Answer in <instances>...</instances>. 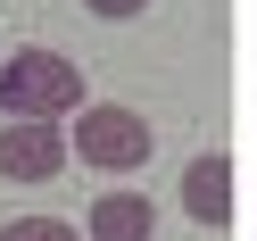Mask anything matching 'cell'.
Segmentation results:
<instances>
[{
  "mask_svg": "<svg viewBox=\"0 0 257 241\" xmlns=\"http://www.w3.org/2000/svg\"><path fill=\"white\" fill-rule=\"evenodd\" d=\"M83 108V67H75L67 50H42V42H25V50L0 58V117H75Z\"/></svg>",
  "mask_w": 257,
  "mask_h": 241,
  "instance_id": "cell-1",
  "label": "cell"
},
{
  "mask_svg": "<svg viewBox=\"0 0 257 241\" xmlns=\"http://www.w3.org/2000/svg\"><path fill=\"white\" fill-rule=\"evenodd\" d=\"M75 158L83 167H100V175H133V167H150V125H141V108H116V100H91V108H75Z\"/></svg>",
  "mask_w": 257,
  "mask_h": 241,
  "instance_id": "cell-2",
  "label": "cell"
},
{
  "mask_svg": "<svg viewBox=\"0 0 257 241\" xmlns=\"http://www.w3.org/2000/svg\"><path fill=\"white\" fill-rule=\"evenodd\" d=\"M67 158H75L67 125H42V117H0V175H9V183H50Z\"/></svg>",
  "mask_w": 257,
  "mask_h": 241,
  "instance_id": "cell-3",
  "label": "cell"
},
{
  "mask_svg": "<svg viewBox=\"0 0 257 241\" xmlns=\"http://www.w3.org/2000/svg\"><path fill=\"white\" fill-rule=\"evenodd\" d=\"M183 216L199 224V233H224V224H232V158L224 150H199L183 167Z\"/></svg>",
  "mask_w": 257,
  "mask_h": 241,
  "instance_id": "cell-4",
  "label": "cell"
},
{
  "mask_svg": "<svg viewBox=\"0 0 257 241\" xmlns=\"http://www.w3.org/2000/svg\"><path fill=\"white\" fill-rule=\"evenodd\" d=\"M158 233V208H150V191H100V200L83 208V241H150Z\"/></svg>",
  "mask_w": 257,
  "mask_h": 241,
  "instance_id": "cell-5",
  "label": "cell"
},
{
  "mask_svg": "<svg viewBox=\"0 0 257 241\" xmlns=\"http://www.w3.org/2000/svg\"><path fill=\"white\" fill-rule=\"evenodd\" d=\"M0 241H83L67 216H9L0 224Z\"/></svg>",
  "mask_w": 257,
  "mask_h": 241,
  "instance_id": "cell-6",
  "label": "cell"
},
{
  "mask_svg": "<svg viewBox=\"0 0 257 241\" xmlns=\"http://www.w3.org/2000/svg\"><path fill=\"white\" fill-rule=\"evenodd\" d=\"M83 9H91V17H108V25H133L150 0H83Z\"/></svg>",
  "mask_w": 257,
  "mask_h": 241,
  "instance_id": "cell-7",
  "label": "cell"
}]
</instances>
